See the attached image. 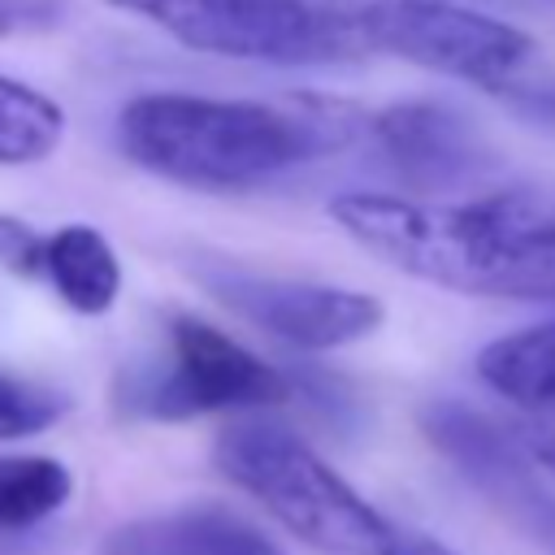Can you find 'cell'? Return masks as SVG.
<instances>
[{
    "label": "cell",
    "instance_id": "obj_1",
    "mask_svg": "<svg viewBox=\"0 0 555 555\" xmlns=\"http://www.w3.org/2000/svg\"><path fill=\"white\" fill-rule=\"evenodd\" d=\"M369 117L338 100H217L191 91L134 95L117 117L121 152L169 182L199 191L260 186L304 160L369 134Z\"/></svg>",
    "mask_w": 555,
    "mask_h": 555
},
{
    "label": "cell",
    "instance_id": "obj_2",
    "mask_svg": "<svg viewBox=\"0 0 555 555\" xmlns=\"http://www.w3.org/2000/svg\"><path fill=\"white\" fill-rule=\"evenodd\" d=\"M330 217L382 264L477 299L555 304V238L516 234L481 195L421 199L395 191H343Z\"/></svg>",
    "mask_w": 555,
    "mask_h": 555
},
{
    "label": "cell",
    "instance_id": "obj_3",
    "mask_svg": "<svg viewBox=\"0 0 555 555\" xmlns=\"http://www.w3.org/2000/svg\"><path fill=\"white\" fill-rule=\"evenodd\" d=\"M212 460L243 494H251L286 533L325 555H390L395 525L364 503L299 434L243 421L221 429Z\"/></svg>",
    "mask_w": 555,
    "mask_h": 555
},
{
    "label": "cell",
    "instance_id": "obj_4",
    "mask_svg": "<svg viewBox=\"0 0 555 555\" xmlns=\"http://www.w3.org/2000/svg\"><path fill=\"white\" fill-rule=\"evenodd\" d=\"M364 35L373 52L460 78L512 108H555V69L542 61L538 39L503 17L455 0H390L364 17Z\"/></svg>",
    "mask_w": 555,
    "mask_h": 555
},
{
    "label": "cell",
    "instance_id": "obj_5",
    "mask_svg": "<svg viewBox=\"0 0 555 555\" xmlns=\"http://www.w3.org/2000/svg\"><path fill=\"white\" fill-rule=\"evenodd\" d=\"M169 39L260 65H343L369 56L360 22L312 9L308 0H108Z\"/></svg>",
    "mask_w": 555,
    "mask_h": 555
},
{
    "label": "cell",
    "instance_id": "obj_6",
    "mask_svg": "<svg viewBox=\"0 0 555 555\" xmlns=\"http://www.w3.org/2000/svg\"><path fill=\"white\" fill-rule=\"evenodd\" d=\"M286 395L291 382L273 364H264L225 330L191 312H178L165 325V347L156 360L126 369L117 382L121 408L147 421H191L208 412L269 408Z\"/></svg>",
    "mask_w": 555,
    "mask_h": 555
},
{
    "label": "cell",
    "instance_id": "obj_7",
    "mask_svg": "<svg viewBox=\"0 0 555 555\" xmlns=\"http://www.w3.org/2000/svg\"><path fill=\"white\" fill-rule=\"evenodd\" d=\"M204 286L217 304H225L247 325L273 334L278 343H291L299 351H338L360 338H369L386 308L369 291L330 286V282H304V278H269L238 264H204Z\"/></svg>",
    "mask_w": 555,
    "mask_h": 555
},
{
    "label": "cell",
    "instance_id": "obj_8",
    "mask_svg": "<svg viewBox=\"0 0 555 555\" xmlns=\"http://www.w3.org/2000/svg\"><path fill=\"white\" fill-rule=\"evenodd\" d=\"M369 139L412 186H442L473 169V130L438 100H403L369 117Z\"/></svg>",
    "mask_w": 555,
    "mask_h": 555
},
{
    "label": "cell",
    "instance_id": "obj_9",
    "mask_svg": "<svg viewBox=\"0 0 555 555\" xmlns=\"http://www.w3.org/2000/svg\"><path fill=\"white\" fill-rule=\"evenodd\" d=\"M108 551L117 555H286L251 520L212 503H191L165 516L134 520L113 533Z\"/></svg>",
    "mask_w": 555,
    "mask_h": 555
},
{
    "label": "cell",
    "instance_id": "obj_10",
    "mask_svg": "<svg viewBox=\"0 0 555 555\" xmlns=\"http://www.w3.org/2000/svg\"><path fill=\"white\" fill-rule=\"evenodd\" d=\"M43 282L56 291V299L65 308H74L82 317H100L121 295V260L95 225L74 221V225H61L48 234Z\"/></svg>",
    "mask_w": 555,
    "mask_h": 555
},
{
    "label": "cell",
    "instance_id": "obj_11",
    "mask_svg": "<svg viewBox=\"0 0 555 555\" xmlns=\"http://www.w3.org/2000/svg\"><path fill=\"white\" fill-rule=\"evenodd\" d=\"M477 377L520 412L555 408V321L486 343L477 351Z\"/></svg>",
    "mask_w": 555,
    "mask_h": 555
},
{
    "label": "cell",
    "instance_id": "obj_12",
    "mask_svg": "<svg viewBox=\"0 0 555 555\" xmlns=\"http://www.w3.org/2000/svg\"><path fill=\"white\" fill-rule=\"evenodd\" d=\"M65 113L22 78L0 74V165H35L56 152Z\"/></svg>",
    "mask_w": 555,
    "mask_h": 555
},
{
    "label": "cell",
    "instance_id": "obj_13",
    "mask_svg": "<svg viewBox=\"0 0 555 555\" xmlns=\"http://www.w3.org/2000/svg\"><path fill=\"white\" fill-rule=\"evenodd\" d=\"M74 477L56 455H0V529H30L61 512Z\"/></svg>",
    "mask_w": 555,
    "mask_h": 555
},
{
    "label": "cell",
    "instance_id": "obj_14",
    "mask_svg": "<svg viewBox=\"0 0 555 555\" xmlns=\"http://www.w3.org/2000/svg\"><path fill=\"white\" fill-rule=\"evenodd\" d=\"M65 412H69V399L61 390L0 369V442L26 438V434H43Z\"/></svg>",
    "mask_w": 555,
    "mask_h": 555
},
{
    "label": "cell",
    "instance_id": "obj_15",
    "mask_svg": "<svg viewBox=\"0 0 555 555\" xmlns=\"http://www.w3.org/2000/svg\"><path fill=\"white\" fill-rule=\"evenodd\" d=\"M43 247H48V234L26 225L22 217L0 212V269L22 278H43Z\"/></svg>",
    "mask_w": 555,
    "mask_h": 555
},
{
    "label": "cell",
    "instance_id": "obj_16",
    "mask_svg": "<svg viewBox=\"0 0 555 555\" xmlns=\"http://www.w3.org/2000/svg\"><path fill=\"white\" fill-rule=\"evenodd\" d=\"M520 447L525 455L555 481V408H542V412H525V425H520Z\"/></svg>",
    "mask_w": 555,
    "mask_h": 555
},
{
    "label": "cell",
    "instance_id": "obj_17",
    "mask_svg": "<svg viewBox=\"0 0 555 555\" xmlns=\"http://www.w3.org/2000/svg\"><path fill=\"white\" fill-rule=\"evenodd\" d=\"M390 555H460V551L442 546V542H438V538H429V533H408V529H399V533H395Z\"/></svg>",
    "mask_w": 555,
    "mask_h": 555
},
{
    "label": "cell",
    "instance_id": "obj_18",
    "mask_svg": "<svg viewBox=\"0 0 555 555\" xmlns=\"http://www.w3.org/2000/svg\"><path fill=\"white\" fill-rule=\"evenodd\" d=\"M308 4L321 9V13H334V17H347V22H360V26H364V17L377 13V9L390 4V0H308Z\"/></svg>",
    "mask_w": 555,
    "mask_h": 555
},
{
    "label": "cell",
    "instance_id": "obj_19",
    "mask_svg": "<svg viewBox=\"0 0 555 555\" xmlns=\"http://www.w3.org/2000/svg\"><path fill=\"white\" fill-rule=\"evenodd\" d=\"M17 26V4H9V0H0V39L9 35Z\"/></svg>",
    "mask_w": 555,
    "mask_h": 555
},
{
    "label": "cell",
    "instance_id": "obj_20",
    "mask_svg": "<svg viewBox=\"0 0 555 555\" xmlns=\"http://www.w3.org/2000/svg\"><path fill=\"white\" fill-rule=\"evenodd\" d=\"M108 555H117V551H108Z\"/></svg>",
    "mask_w": 555,
    "mask_h": 555
},
{
    "label": "cell",
    "instance_id": "obj_21",
    "mask_svg": "<svg viewBox=\"0 0 555 555\" xmlns=\"http://www.w3.org/2000/svg\"><path fill=\"white\" fill-rule=\"evenodd\" d=\"M551 4H555V0H551Z\"/></svg>",
    "mask_w": 555,
    "mask_h": 555
},
{
    "label": "cell",
    "instance_id": "obj_22",
    "mask_svg": "<svg viewBox=\"0 0 555 555\" xmlns=\"http://www.w3.org/2000/svg\"><path fill=\"white\" fill-rule=\"evenodd\" d=\"M9 4H13V0H9Z\"/></svg>",
    "mask_w": 555,
    "mask_h": 555
}]
</instances>
